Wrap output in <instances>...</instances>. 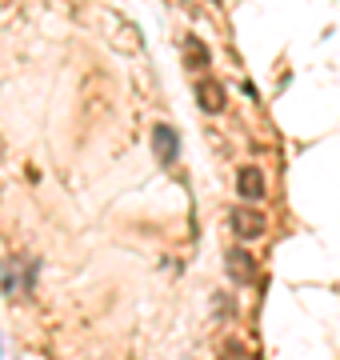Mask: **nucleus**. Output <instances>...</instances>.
Returning a JSON list of instances; mask_svg holds the SVG:
<instances>
[{"label": "nucleus", "mask_w": 340, "mask_h": 360, "mask_svg": "<svg viewBox=\"0 0 340 360\" xmlns=\"http://www.w3.org/2000/svg\"><path fill=\"white\" fill-rule=\"evenodd\" d=\"M228 276H233L236 284L256 281V257H252L249 248H233V252H228Z\"/></svg>", "instance_id": "4"}, {"label": "nucleus", "mask_w": 340, "mask_h": 360, "mask_svg": "<svg viewBox=\"0 0 340 360\" xmlns=\"http://www.w3.org/2000/svg\"><path fill=\"white\" fill-rule=\"evenodd\" d=\"M192 96L200 101L204 112H221V108H224V84H216L212 77H200L197 89H192Z\"/></svg>", "instance_id": "5"}, {"label": "nucleus", "mask_w": 340, "mask_h": 360, "mask_svg": "<svg viewBox=\"0 0 340 360\" xmlns=\"http://www.w3.org/2000/svg\"><path fill=\"white\" fill-rule=\"evenodd\" d=\"M152 153H157V160L164 168H172L176 156H181V136H176L169 124H157V129H152Z\"/></svg>", "instance_id": "2"}, {"label": "nucleus", "mask_w": 340, "mask_h": 360, "mask_svg": "<svg viewBox=\"0 0 340 360\" xmlns=\"http://www.w3.org/2000/svg\"><path fill=\"white\" fill-rule=\"evenodd\" d=\"M228 224H233L236 236H244V240H256V236H264V229H268V220H264V212H256V208L240 205L228 212Z\"/></svg>", "instance_id": "1"}, {"label": "nucleus", "mask_w": 340, "mask_h": 360, "mask_svg": "<svg viewBox=\"0 0 340 360\" xmlns=\"http://www.w3.org/2000/svg\"><path fill=\"white\" fill-rule=\"evenodd\" d=\"M236 193L244 196L249 205H256V200H264V172L256 165H244L240 172H236Z\"/></svg>", "instance_id": "3"}, {"label": "nucleus", "mask_w": 340, "mask_h": 360, "mask_svg": "<svg viewBox=\"0 0 340 360\" xmlns=\"http://www.w3.org/2000/svg\"><path fill=\"white\" fill-rule=\"evenodd\" d=\"M184 49H188V56H192V65L197 68H209V49H204L197 37H184Z\"/></svg>", "instance_id": "6"}]
</instances>
